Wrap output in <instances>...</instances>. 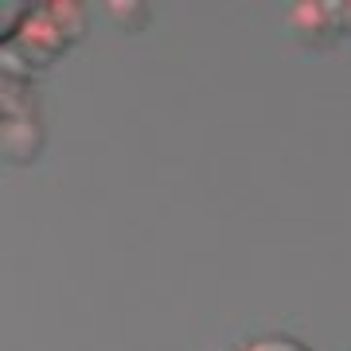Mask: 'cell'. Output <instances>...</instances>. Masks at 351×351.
<instances>
[{
	"instance_id": "cell-1",
	"label": "cell",
	"mask_w": 351,
	"mask_h": 351,
	"mask_svg": "<svg viewBox=\"0 0 351 351\" xmlns=\"http://www.w3.org/2000/svg\"><path fill=\"white\" fill-rule=\"evenodd\" d=\"M234 351H313L304 339H297V336H289V332H265V336H254V339H246L242 348H234Z\"/></svg>"
}]
</instances>
